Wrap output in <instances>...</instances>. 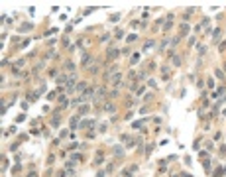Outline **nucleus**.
Instances as JSON below:
<instances>
[{
    "label": "nucleus",
    "instance_id": "nucleus-23",
    "mask_svg": "<svg viewBox=\"0 0 226 177\" xmlns=\"http://www.w3.org/2000/svg\"><path fill=\"white\" fill-rule=\"evenodd\" d=\"M55 98H57V93H55V91H53V93H49V94H47V100H55Z\"/></svg>",
    "mask_w": 226,
    "mask_h": 177
},
{
    "label": "nucleus",
    "instance_id": "nucleus-12",
    "mask_svg": "<svg viewBox=\"0 0 226 177\" xmlns=\"http://www.w3.org/2000/svg\"><path fill=\"white\" fill-rule=\"evenodd\" d=\"M59 122H61V118H59V114H55V118L51 120V126H53V128H57V126H59Z\"/></svg>",
    "mask_w": 226,
    "mask_h": 177
},
{
    "label": "nucleus",
    "instance_id": "nucleus-15",
    "mask_svg": "<svg viewBox=\"0 0 226 177\" xmlns=\"http://www.w3.org/2000/svg\"><path fill=\"white\" fill-rule=\"evenodd\" d=\"M153 45H155V41H146V45H144V51H147V49H151V47H153Z\"/></svg>",
    "mask_w": 226,
    "mask_h": 177
},
{
    "label": "nucleus",
    "instance_id": "nucleus-17",
    "mask_svg": "<svg viewBox=\"0 0 226 177\" xmlns=\"http://www.w3.org/2000/svg\"><path fill=\"white\" fill-rule=\"evenodd\" d=\"M67 81H69V79H67L65 75H61V77H57V85H63V83L67 85Z\"/></svg>",
    "mask_w": 226,
    "mask_h": 177
},
{
    "label": "nucleus",
    "instance_id": "nucleus-7",
    "mask_svg": "<svg viewBox=\"0 0 226 177\" xmlns=\"http://www.w3.org/2000/svg\"><path fill=\"white\" fill-rule=\"evenodd\" d=\"M81 61H83V65L87 67V65H89V63H91V55H89V53H87V51H85V53H83V57H81Z\"/></svg>",
    "mask_w": 226,
    "mask_h": 177
},
{
    "label": "nucleus",
    "instance_id": "nucleus-5",
    "mask_svg": "<svg viewBox=\"0 0 226 177\" xmlns=\"http://www.w3.org/2000/svg\"><path fill=\"white\" fill-rule=\"evenodd\" d=\"M31 28H34V24H31V22H26V24H22V26H20V31L24 34V31H30Z\"/></svg>",
    "mask_w": 226,
    "mask_h": 177
},
{
    "label": "nucleus",
    "instance_id": "nucleus-27",
    "mask_svg": "<svg viewBox=\"0 0 226 177\" xmlns=\"http://www.w3.org/2000/svg\"><path fill=\"white\" fill-rule=\"evenodd\" d=\"M151 150H153V144H147V148H146V154L150 155V154H151Z\"/></svg>",
    "mask_w": 226,
    "mask_h": 177
},
{
    "label": "nucleus",
    "instance_id": "nucleus-11",
    "mask_svg": "<svg viewBox=\"0 0 226 177\" xmlns=\"http://www.w3.org/2000/svg\"><path fill=\"white\" fill-rule=\"evenodd\" d=\"M65 69H67V71H71V73H73V71H75L77 67H75V63H73V61H67V63H65Z\"/></svg>",
    "mask_w": 226,
    "mask_h": 177
},
{
    "label": "nucleus",
    "instance_id": "nucleus-8",
    "mask_svg": "<svg viewBox=\"0 0 226 177\" xmlns=\"http://www.w3.org/2000/svg\"><path fill=\"white\" fill-rule=\"evenodd\" d=\"M212 40L214 41L220 40V28H214V30H212Z\"/></svg>",
    "mask_w": 226,
    "mask_h": 177
},
{
    "label": "nucleus",
    "instance_id": "nucleus-29",
    "mask_svg": "<svg viewBox=\"0 0 226 177\" xmlns=\"http://www.w3.org/2000/svg\"><path fill=\"white\" fill-rule=\"evenodd\" d=\"M118 18H120V14H114V16H110V22H118Z\"/></svg>",
    "mask_w": 226,
    "mask_h": 177
},
{
    "label": "nucleus",
    "instance_id": "nucleus-14",
    "mask_svg": "<svg viewBox=\"0 0 226 177\" xmlns=\"http://www.w3.org/2000/svg\"><path fill=\"white\" fill-rule=\"evenodd\" d=\"M75 88H77V91H81V93H85V91H87V83H79Z\"/></svg>",
    "mask_w": 226,
    "mask_h": 177
},
{
    "label": "nucleus",
    "instance_id": "nucleus-35",
    "mask_svg": "<svg viewBox=\"0 0 226 177\" xmlns=\"http://www.w3.org/2000/svg\"><path fill=\"white\" fill-rule=\"evenodd\" d=\"M104 175H106V173H104V171H102V169H100V171H98V173H96V177H104Z\"/></svg>",
    "mask_w": 226,
    "mask_h": 177
},
{
    "label": "nucleus",
    "instance_id": "nucleus-34",
    "mask_svg": "<svg viewBox=\"0 0 226 177\" xmlns=\"http://www.w3.org/2000/svg\"><path fill=\"white\" fill-rule=\"evenodd\" d=\"M218 49H220V51H224V49H226V41H222V43L218 45Z\"/></svg>",
    "mask_w": 226,
    "mask_h": 177
},
{
    "label": "nucleus",
    "instance_id": "nucleus-18",
    "mask_svg": "<svg viewBox=\"0 0 226 177\" xmlns=\"http://www.w3.org/2000/svg\"><path fill=\"white\" fill-rule=\"evenodd\" d=\"M161 75H163L165 79H167V77H169V67H165V65L161 67Z\"/></svg>",
    "mask_w": 226,
    "mask_h": 177
},
{
    "label": "nucleus",
    "instance_id": "nucleus-19",
    "mask_svg": "<svg viewBox=\"0 0 226 177\" xmlns=\"http://www.w3.org/2000/svg\"><path fill=\"white\" fill-rule=\"evenodd\" d=\"M37 97H40L37 93H30V94H28V100H30V102H34V100H36Z\"/></svg>",
    "mask_w": 226,
    "mask_h": 177
},
{
    "label": "nucleus",
    "instance_id": "nucleus-36",
    "mask_svg": "<svg viewBox=\"0 0 226 177\" xmlns=\"http://www.w3.org/2000/svg\"><path fill=\"white\" fill-rule=\"evenodd\" d=\"M224 69H226V65H224Z\"/></svg>",
    "mask_w": 226,
    "mask_h": 177
},
{
    "label": "nucleus",
    "instance_id": "nucleus-32",
    "mask_svg": "<svg viewBox=\"0 0 226 177\" xmlns=\"http://www.w3.org/2000/svg\"><path fill=\"white\" fill-rule=\"evenodd\" d=\"M108 37H110V35H108V34H104V35H100V41H108Z\"/></svg>",
    "mask_w": 226,
    "mask_h": 177
},
{
    "label": "nucleus",
    "instance_id": "nucleus-3",
    "mask_svg": "<svg viewBox=\"0 0 226 177\" xmlns=\"http://www.w3.org/2000/svg\"><path fill=\"white\" fill-rule=\"evenodd\" d=\"M136 165H132V167L130 169H124V171H122V177H134V171H136Z\"/></svg>",
    "mask_w": 226,
    "mask_h": 177
},
{
    "label": "nucleus",
    "instance_id": "nucleus-22",
    "mask_svg": "<svg viewBox=\"0 0 226 177\" xmlns=\"http://www.w3.org/2000/svg\"><path fill=\"white\" fill-rule=\"evenodd\" d=\"M87 112H89V106H87V104H85V106H81L79 114H81V116H85V114H87Z\"/></svg>",
    "mask_w": 226,
    "mask_h": 177
},
{
    "label": "nucleus",
    "instance_id": "nucleus-2",
    "mask_svg": "<svg viewBox=\"0 0 226 177\" xmlns=\"http://www.w3.org/2000/svg\"><path fill=\"white\" fill-rule=\"evenodd\" d=\"M89 71L91 73H98V61L96 59H93V61L89 63Z\"/></svg>",
    "mask_w": 226,
    "mask_h": 177
},
{
    "label": "nucleus",
    "instance_id": "nucleus-28",
    "mask_svg": "<svg viewBox=\"0 0 226 177\" xmlns=\"http://www.w3.org/2000/svg\"><path fill=\"white\" fill-rule=\"evenodd\" d=\"M77 159H81L79 154H71V161H77Z\"/></svg>",
    "mask_w": 226,
    "mask_h": 177
},
{
    "label": "nucleus",
    "instance_id": "nucleus-30",
    "mask_svg": "<svg viewBox=\"0 0 226 177\" xmlns=\"http://www.w3.org/2000/svg\"><path fill=\"white\" fill-rule=\"evenodd\" d=\"M204 51H206V47H204V45H199V53L201 55H204Z\"/></svg>",
    "mask_w": 226,
    "mask_h": 177
},
{
    "label": "nucleus",
    "instance_id": "nucleus-24",
    "mask_svg": "<svg viewBox=\"0 0 226 177\" xmlns=\"http://www.w3.org/2000/svg\"><path fill=\"white\" fill-rule=\"evenodd\" d=\"M171 26H173V20H167V22H165V26H163V30L167 31V30H169V28H171Z\"/></svg>",
    "mask_w": 226,
    "mask_h": 177
},
{
    "label": "nucleus",
    "instance_id": "nucleus-21",
    "mask_svg": "<svg viewBox=\"0 0 226 177\" xmlns=\"http://www.w3.org/2000/svg\"><path fill=\"white\" fill-rule=\"evenodd\" d=\"M173 65H175V67H179V65H181V57H177V55H173Z\"/></svg>",
    "mask_w": 226,
    "mask_h": 177
},
{
    "label": "nucleus",
    "instance_id": "nucleus-4",
    "mask_svg": "<svg viewBox=\"0 0 226 177\" xmlns=\"http://www.w3.org/2000/svg\"><path fill=\"white\" fill-rule=\"evenodd\" d=\"M79 126H81L83 130H85V128H94V122H93V120H83Z\"/></svg>",
    "mask_w": 226,
    "mask_h": 177
},
{
    "label": "nucleus",
    "instance_id": "nucleus-9",
    "mask_svg": "<svg viewBox=\"0 0 226 177\" xmlns=\"http://www.w3.org/2000/svg\"><path fill=\"white\" fill-rule=\"evenodd\" d=\"M120 81H122V75H120V73H116V75L112 77V83H114L116 87H118V85H122V83H120Z\"/></svg>",
    "mask_w": 226,
    "mask_h": 177
},
{
    "label": "nucleus",
    "instance_id": "nucleus-6",
    "mask_svg": "<svg viewBox=\"0 0 226 177\" xmlns=\"http://www.w3.org/2000/svg\"><path fill=\"white\" fill-rule=\"evenodd\" d=\"M112 154L118 155V157H122V155H124V150H122L120 146H114V148H112Z\"/></svg>",
    "mask_w": 226,
    "mask_h": 177
},
{
    "label": "nucleus",
    "instance_id": "nucleus-31",
    "mask_svg": "<svg viewBox=\"0 0 226 177\" xmlns=\"http://www.w3.org/2000/svg\"><path fill=\"white\" fill-rule=\"evenodd\" d=\"M138 59H140V55H138V53H134V55H132V63H138Z\"/></svg>",
    "mask_w": 226,
    "mask_h": 177
},
{
    "label": "nucleus",
    "instance_id": "nucleus-20",
    "mask_svg": "<svg viewBox=\"0 0 226 177\" xmlns=\"http://www.w3.org/2000/svg\"><path fill=\"white\" fill-rule=\"evenodd\" d=\"M144 122H146V120H138V122H134V124H132V128H142Z\"/></svg>",
    "mask_w": 226,
    "mask_h": 177
},
{
    "label": "nucleus",
    "instance_id": "nucleus-13",
    "mask_svg": "<svg viewBox=\"0 0 226 177\" xmlns=\"http://www.w3.org/2000/svg\"><path fill=\"white\" fill-rule=\"evenodd\" d=\"M181 34H183V35L189 34V24H187V22H183V24H181Z\"/></svg>",
    "mask_w": 226,
    "mask_h": 177
},
{
    "label": "nucleus",
    "instance_id": "nucleus-10",
    "mask_svg": "<svg viewBox=\"0 0 226 177\" xmlns=\"http://www.w3.org/2000/svg\"><path fill=\"white\" fill-rule=\"evenodd\" d=\"M102 110H106V112H114V110H116V106H114V104H110V102H106Z\"/></svg>",
    "mask_w": 226,
    "mask_h": 177
},
{
    "label": "nucleus",
    "instance_id": "nucleus-1",
    "mask_svg": "<svg viewBox=\"0 0 226 177\" xmlns=\"http://www.w3.org/2000/svg\"><path fill=\"white\" fill-rule=\"evenodd\" d=\"M120 53H122V51H120L118 47H110V49H108V53H106V55H108V59H116V57L120 55Z\"/></svg>",
    "mask_w": 226,
    "mask_h": 177
},
{
    "label": "nucleus",
    "instance_id": "nucleus-25",
    "mask_svg": "<svg viewBox=\"0 0 226 177\" xmlns=\"http://www.w3.org/2000/svg\"><path fill=\"white\" fill-rule=\"evenodd\" d=\"M136 40H138V35H136V34L128 35V43H132V41H136Z\"/></svg>",
    "mask_w": 226,
    "mask_h": 177
},
{
    "label": "nucleus",
    "instance_id": "nucleus-33",
    "mask_svg": "<svg viewBox=\"0 0 226 177\" xmlns=\"http://www.w3.org/2000/svg\"><path fill=\"white\" fill-rule=\"evenodd\" d=\"M22 120H26V114H20L18 118H16V122H22Z\"/></svg>",
    "mask_w": 226,
    "mask_h": 177
},
{
    "label": "nucleus",
    "instance_id": "nucleus-26",
    "mask_svg": "<svg viewBox=\"0 0 226 177\" xmlns=\"http://www.w3.org/2000/svg\"><path fill=\"white\" fill-rule=\"evenodd\" d=\"M214 73H216V77H218V79H224V73H222L220 69H216V71H214Z\"/></svg>",
    "mask_w": 226,
    "mask_h": 177
},
{
    "label": "nucleus",
    "instance_id": "nucleus-16",
    "mask_svg": "<svg viewBox=\"0 0 226 177\" xmlns=\"http://www.w3.org/2000/svg\"><path fill=\"white\" fill-rule=\"evenodd\" d=\"M114 37H116V40H122V37H124V31H122V30H116V31H114Z\"/></svg>",
    "mask_w": 226,
    "mask_h": 177
}]
</instances>
